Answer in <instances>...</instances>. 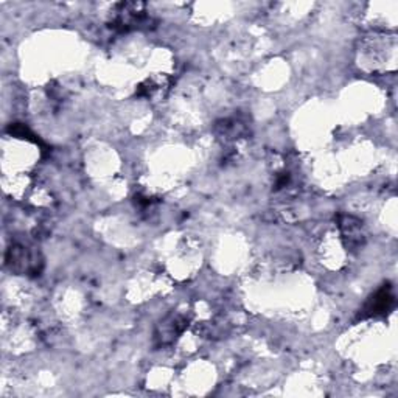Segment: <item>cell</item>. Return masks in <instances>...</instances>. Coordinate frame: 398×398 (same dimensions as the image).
<instances>
[{
  "instance_id": "obj_1",
  "label": "cell",
  "mask_w": 398,
  "mask_h": 398,
  "mask_svg": "<svg viewBox=\"0 0 398 398\" xmlns=\"http://www.w3.org/2000/svg\"><path fill=\"white\" fill-rule=\"evenodd\" d=\"M117 16H115L112 25L120 27L121 30H129V28H139L148 24V18L145 16V5L143 4H121L119 5Z\"/></svg>"
},
{
  "instance_id": "obj_2",
  "label": "cell",
  "mask_w": 398,
  "mask_h": 398,
  "mask_svg": "<svg viewBox=\"0 0 398 398\" xmlns=\"http://www.w3.org/2000/svg\"><path fill=\"white\" fill-rule=\"evenodd\" d=\"M392 303H394V296L390 293V288L389 286L383 288L381 291L376 293L371 299V302L367 303L366 311L371 316L387 313V310L392 307Z\"/></svg>"
}]
</instances>
